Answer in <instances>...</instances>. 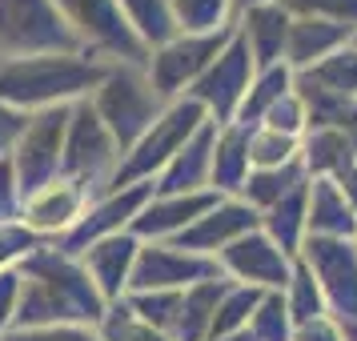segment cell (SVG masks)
<instances>
[{
	"mask_svg": "<svg viewBox=\"0 0 357 341\" xmlns=\"http://www.w3.org/2000/svg\"><path fill=\"white\" fill-rule=\"evenodd\" d=\"M109 301L100 297L81 257L65 253L56 241H40L20 261V309L17 329H52V325H89L97 329Z\"/></svg>",
	"mask_w": 357,
	"mask_h": 341,
	"instance_id": "1",
	"label": "cell"
},
{
	"mask_svg": "<svg viewBox=\"0 0 357 341\" xmlns=\"http://www.w3.org/2000/svg\"><path fill=\"white\" fill-rule=\"evenodd\" d=\"M109 65L97 56H20L0 61V100L20 113L77 105L97 93Z\"/></svg>",
	"mask_w": 357,
	"mask_h": 341,
	"instance_id": "2",
	"label": "cell"
},
{
	"mask_svg": "<svg viewBox=\"0 0 357 341\" xmlns=\"http://www.w3.org/2000/svg\"><path fill=\"white\" fill-rule=\"evenodd\" d=\"M89 56L56 0H0V61Z\"/></svg>",
	"mask_w": 357,
	"mask_h": 341,
	"instance_id": "3",
	"label": "cell"
},
{
	"mask_svg": "<svg viewBox=\"0 0 357 341\" xmlns=\"http://www.w3.org/2000/svg\"><path fill=\"white\" fill-rule=\"evenodd\" d=\"M89 100H93L97 116L105 121V129L113 132V141L121 145V157H125V153L153 129V121L165 113L161 93L153 89L145 68H137V65H109L105 81L97 84V93Z\"/></svg>",
	"mask_w": 357,
	"mask_h": 341,
	"instance_id": "4",
	"label": "cell"
},
{
	"mask_svg": "<svg viewBox=\"0 0 357 341\" xmlns=\"http://www.w3.org/2000/svg\"><path fill=\"white\" fill-rule=\"evenodd\" d=\"M205 121H209V113H205L197 100H189V97L169 100L165 113L153 121V129H149L145 137L121 157L113 181H109V189H125V185H157V177L169 169V161L189 145V137H193ZM109 189H105V193H109Z\"/></svg>",
	"mask_w": 357,
	"mask_h": 341,
	"instance_id": "5",
	"label": "cell"
},
{
	"mask_svg": "<svg viewBox=\"0 0 357 341\" xmlns=\"http://www.w3.org/2000/svg\"><path fill=\"white\" fill-rule=\"evenodd\" d=\"M56 8L65 13L68 29L81 36L89 56H97L105 65L149 68V45L137 36L116 0H56Z\"/></svg>",
	"mask_w": 357,
	"mask_h": 341,
	"instance_id": "6",
	"label": "cell"
},
{
	"mask_svg": "<svg viewBox=\"0 0 357 341\" xmlns=\"http://www.w3.org/2000/svg\"><path fill=\"white\" fill-rule=\"evenodd\" d=\"M233 36H237V24L221 29V33H177L173 40H165L161 49L149 52L145 73L165 105L189 97V89L209 73V65L225 52V45Z\"/></svg>",
	"mask_w": 357,
	"mask_h": 341,
	"instance_id": "7",
	"label": "cell"
},
{
	"mask_svg": "<svg viewBox=\"0 0 357 341\" xmlns=\"http://www.w3.org/2000/svg\"><path fill=\"white\" fill-rule=\"evenodd\" d=\"M116 165H121V145L113 141V132L105 129V121L97 116L93 100H77L73 113H68L65 165H61V173L89 185L93 197H97L109 189Z\"/></svg>",
	"mask_w": 357,
	"mask_h": 341,
	"instance_id": "8",
	"label": "cell"
},
{
	"mask_svg": "<svg viewBox=\"0 0 357 341\" xmlns=\"http://www.w3.org/2000/svg\"><path fill=\"white\" fill-rule=\"evenodd\" d=\"M68 113L73 105H56V109H40L29 113V125L20 132L17 149H13V169H17L20 193L29 197L40 185L61 177V165H65V132H68Z\"/></svg>",
	"mask_w": 357,
	"mask_h": 341,
	"instance_id": "9",
	"label": "cell"
},
{
	"mask_svg": "<svg viewBox=\"0 0 357 341\" xmlns=\"http://www.w3.org/2000/svg\"><path fill=\"white\" fill-rule=\"evenodd\" d=\"M297 261L317 277L329 313L341 325H357V241L354 237H313L309 233Z\"/></svg>",
	"mask_w": 357,
	"mask_h": 341,
	"instance_id": "10",
	"label": "cell"
},
{
	"mask_svg": "<svg viewBox=\"0 0 357 341\" xmlns=\"http://www.w3.org/2000/svg\"><path fill=\"white\" fill-rule=\"evenodd\" d=\"M253 77H257V61H253L249 45H245L241 33H237L225 45V52L209 65V73L189 89V100H197V105L209 113V121H217V125H233L237 113H241L245 97H249Z\"/></svg>",
	"mask_w": 357,
	"mask_h": 341,
	"instance_id": "11",
	"label": "cell"
},
{
	"mask_svg": "<svg viewBox=\"0 0 357 341\" xmlns=\"http://www.w3.org/2000/svg\"><path fill=\"white\" fill-rule=\"evenodd\" d=\"M157 193V185H125V189H109V193H97L89 201L84 217L77 221V229L61 237V249L81 257L89 245L105 241V237H116V233H132V221L141 217L149 201Z\"/></svg>",
	"mask_w": 357,
	"mask_h": 341,
	"instance_id": "12",
	"label": "cell"
},
{
	"mask_svg": "<svg viewBox=\"0 0 357 341\" xmlns=\"http://www.w3.org/2000/svg\"><path fill=\"white\" fill-rule=\"evenodd\" d=\"M221 277V265L213 257L189 253L173 241H141L137 269H132L129 293H153V289H193L201 281Z\"/></svg>",
	"mask_w": 357,
	"mask_h": 341,
	"instance_id": "13",
	"label": "cell"
},
{
	"mask_svg": "<svg viewBox=\"0 0 357 341\" xmlns=\"http://www.w3.org/2000/svg\"><path fill=\"white\" fill-rule=\"evenodd\" d=\"M293 261L297 257H289L273 237H265L261 229H253V233H245L241 241L229 245L225 253L217 257V265L237 285H249V289H261V293H285V285L293 277Z\"/></svg>",
	"mask_w": 357,
	"mask_h": 341,
	"instance_id": "14",
	"label": "cell"
},
{
	"mask_svg": "<svg viewBox=\"0 0 357 341\" xmlns=\"http://www.w3.org/2000/svg\"><path fill=\"white\" fill-rule=\"evenodd\" d=\"M89 201H93V189L61 173L56 181H49L36 193L24 197L20 225L29 229L33 237H40V241H61V237H68L77 229V221L89 209Z\"/></svg>",
	"mask_w": 357,
	"mask_h": 341,
	"instance_id": "15",
	"label": "cell"
},
{
	"mask_svg": "<svg viewBox=\"0 0 357 341\" xmlns=\"http://www.w3.org/2000/svg\"><path fill=\"white\" fill-rule=\"evenodd\" d=\"M253 229H261V213L253 209L249 201H241V197H221V201H217L193 229H185L173 245L217 261L229 245L241 241L245 233H253Z\"/></svg>",
	"mask_w": 357,
	"mask_h": 341,
	"instance_id": "16",
	"label": "cell"
},
{
	"mask_svg": "<svg viewBox=\"0 0 357 341\" xmlns=\"http://www.w3.org/2000/svg\"><path fill=\"white\" fill-rule=\"evenodd\" d=\"M217 201L221 197L213 189H205V193H153V201L132 221V237H141V241H177L181 233L193 229Z\"/></svg>",
	"mask_w": 357,
	"mask_h": 341,
	"instance_id": "17",
	"label": "cell"
},
{
	"mask_svg": "<svg viewBox=\"0 0 357 341\" xmlns=\"http://www.w3.org/2000/svg\"><path fill=\"white\" fill-rule=\"evenodd\" d=\"M137 253H141V237L132 233H116V237H105V241L89 245L81 253L84 273L93 277V285L100 289V297L113 305L121 297H129L132 285V269H137Z\"/></svg>",
	"mask_w": 357,
	"mask_h": 341,
	"instance_id": "18",
	"label": "cell"
},
{
	"mask_svg": "<svg viewBox=\"0 0 357 341\" xmlns=\"http://www.w3.org/2000/svg\"><path fill=\"white\" fill-rule=\"evenodd\" d=\"M354 40H357V33L345 29V24H333V20H321V17H293L289 45H285V65L301 77V73L317 68L321 61H329L333 52H341Z\"/></svg>",
	"mask_w": 357,
	"mask_h": 341,
	"instance_id": "19",
	"label": "cell"
},
{
	"mask_svg": "<svg viewBox=\"0 0 357 341\" xmlns=\"http://www.w3.org/2000/svg\"><path fill=\"white\" fill-rule=\"evenodd\" d=\"M289 24H293V13L281 4H261V8H249L237 17V33L241 40L249 45L257 68H273V65H285V45H289Z\"/></svg>",
	"mask_w": 357,
	"mask_h": 341,
	"instance_id": "20",
	"label": "cell"
},
{
	"mask_svg": "<svg viewBox=\"0 0 357 341\" xmlns=\"http://www.w3.org/2000/svg\"><path fill=\"white\" fill-rule=\"evenodd\" d=\"M217 121H205L201 129L189 137V145L169 161L161 177H157V193H205L209 189V169H213V145H217Z\"/></svg>",
	"mask_w": 357,
	"mask_h": 341,
	"instance_id": "21",
	"label": "cell"
},
{
	"mask_svg": "<svg viewBox=\"0 0 357 341\" xmlns=\"http://www.w3.org/2000/svg\"><path fill=\"white\" fill-rule=\"evenodd\" d=\"M249 173H253V165H249V129L245 125H221L217 145H213L209 189L217 197H241Z\"/></svg>",
	"mask_w": 357,
	"mask_h": 341,
	"instance_id": "22",
	"label": "cell"
},
{
	"mask_svg": "<svg viewBox=\"0 0 357 341\" xmlns=\"http://www.w3.org/2000/svg\"><path fill=\"white\" fill-rule=\"evenodd\" d=\"M357 209L337 181L309 177V233L313 237H354Z\"/></svg>",
	"mask_w": 357,
	"mask_h": 341,
	"instance_id": "23",
	"label": "cell"
},
{
	"mask_svg": "<svg viewBox=\"0 0 357 341\" xmlns=\"http://www.w3.org/2000/svg\"><path fill=\"white\" fill-rule=\"evenodd\" d=\"M229 277H213V281H201L193 289H185L181 297V309H177V321L169 329L173 341H209L213 333V317H217V301L225 293Z\"/></svg>",
	"mask_w": 357,
	"mask_h": 341,
	"instance_id": "24",
	"label": "cell"
},
{
	"mask_svg": "<svg viewBox=\"0 0 357 341\" xmlns=\"http://www.w3.org/2000/svg\"><path fill=\"white\" fill-rule=\"evenodd\" d=\"M261 233L273 237L289 257L301 253V245H305V237H309V181L297 185L289 197H281L273 209L261 213Z\"/></svg>",
	"mask_w": 357,
	"mask_h": 341,
	"instance_id": "25",
	"label": "cell"
},
{
	"mask_svg": "<svg viewBox=\"0 0 357 341\" xmlns=\"http://www.w3.org/2000/svg\"><path fill=\"white\" fill-rule=\"evenodd\" d=\"M301 165H305V177L341 181L357 165V153L337 129H309L301 141Z\"/></svg>",
	"mask_w": 357,
	"mask_h": 341,
	"instance_id": "26",
	"label": "cell"
},
{
	"mask_svg": "<svg viewBox=\"0 0 357 341\" xmlns=\"http://www.w3.org/2000/svg\"><path fill=\"white\" fill-rule=\"evenodd\" d=\"M293 89H297V73L289 65H273V68H257V77L249 84V97H245L241 113L233 125H245V129H257L265 113L273 109L281 97H289Z\"/></svg>",
	"mask_w": 357,
	"mask_h": 341,
	"instance_id": "27",
	"label": "cell"
},
{
	"mask_svg": "<svg viewBox=\"0 0 357 341\" xmlns=\"http://www.w3.org/2000/svg\"><path fill=\"white\" fill-rule=\"evenodd\" d=\"M125 8L129 24L137 29V36L149 45V52L161 49L165 40L177 36V20H173V0H116Z\"/></svg>",
	"mask_w": 357,
	"mask_h": 341,
	"instance_id": "28",
	"label": "cell"
},
{
	"mask_svg": "<svg viewBox=\"0 0 357 341\" xmlns=\"http://www.w3.org/2000/svg\"><path fill=\"white\" fill-rule=\"evenodd\" d=\"M305 165H289V169H253L241 189V201H249L257 213L273 209L281 197H289L297 185H305Z\"/></svg>",
	"mask_w": 357,
	"mask_h": 341,
	"instance_id": "29",
	"label": "cell"
},
{
	"mask_svg": "<svg viewBox=\"0 0 357 341\" xmlns=\"http://www.w3.org/2000/svg\"><path fill=\"white\" fill-rule=\"evenodd\" d=\"M177 33H221L237 24L233 0H173Z\"/></svg>",
	"mask_w": 357,
	"mask_h": 341,
	"instance_id": "30",
	"label": "cell"
},
{
	"mask_svg": "<svg viewBox=\"0 0 357 341\" xmlns=\"http://www.w3.org/2000/svg\"><path fill=\"white\" fill-rule=\"evenodd\" d=\"M257 301H261V289H249V285H237V281H229L225 293H221V301H217V317H213L209 341L249 329L253 313H257Z\"/></svg>",
	"mask_w": 357,
	"mask_h": 341,
	"instance_id": "31",
	"label": "cell"
},
{
	"mask_svg": "<svg viewBox=\"0 0 357 341\" xmlns=\"http://www.w3.org/2000/svg\"><path fill=\"white\" fill-rule=\"evenodd\" d=\"M301 81L317 84V89L333 93V97L357 100V40H354V45H345L341 52H333V56H329V61H321L317 68L301 73Z\"/></svg>",
	"mask_w": 357,
	"mask_h": 341,
	"instance_id": "32",
	"label": "cell"
},
{
	"mask_svg": "<svg viewBox=\"0 0 357 341\" xmlns=\"http://www.w3.org/2000/svg\"><path fill=\"white\" fill-rule=\"evenodd\" d=\"M249 165L253 169H289V165H301V141L257 125V129H249Z\"/></svg>",
	"mask_w": 357,
	"mask_h": 341,
	"instance_id": "33",
	"label": "cell"
},
{
	"mask_svg": "<svg viewBox=\"0 0 357 341\" xmlns=\"http://www.w3.org/2000/svg\"><path fill=\"white\" fill-rule=\"evenodd\" d=\"M285 305H289L293 325L313 321V317H325V313H329V305H325V293H321V285H317V277L309 273L301 261H293V277H289V285H285Z\"/></svg>",
	"mask_w": 357,
	"mask_h": 341,
	"instance_id": "34",
	"label": "cell"
},
{
	"mask_svg": "<svg viewBox=\"0 0 357 341\" xmlns=\"http://www.w3.org/2000/svg\"><path fill=\"white\" fill-rule=\"evenodd\" d=\"M249 333L257 341H293V317L285 305V293H261Z\"/></svg>",
	"mask_w": 357,
	"mask_h": 341,
	"instance_id": "35",
	"label": "cell"
},
{
	"mask_svg": "<svg viewBox=\"0 0 357 341\" xmlns=\"http://www.w3.org/2000/svg\"><path fill=\"white\" fill-rule=\"evenodd\" d=\"M181 297H185V289H153V293H129L125 301H129L132 313H137L145 325L161 329V333H169V329H173V321H177Z\"/></svg>",
	"mask_w": 357,
	"mask_h": 341,
	"instance_id": "36",
	"label": "cell"
},
{
	"mask_svg": "<svg viewBox=\"0 0 357 341\" xmlns=\"http://www.w3.org/2000/svg\"><path fill=\"white\" fill-rule=\"evenodd\" d=\"M265 129H273V132H285V137H297V141H305V132H309V109H305V97L293 89L289 97H281L265 113V121H261Z\"/></svg>",
	"mask_w": 357,
	"mask_h": 341,
	"instance_id": "37",
	"label": "cell"
},
{
	"mask_svg": "<svg viewBox=\"0 0 357 341\" xmlns=\"http://www.w3.org/2000/svg\"><path fill=\"white\" fill-rule=\"evenodd\" d=\"M293 17H321L357 33V0H285Z\"/></svg>",
	"mask_w": 357,
	"mask_h": 341,
	"instance_id": "38",
	"label": "cell"
},
{
	"mask_svg": "<svg viewBox=\"0 0 357 341\" xmlns=\"http://www.w3.org/2000/svg\"><path fill=\"white\" fill-rule=\"evenodd\" d=\"M40 237H33L29 229L20 225H0V273H8V269H20V261L33 253Z\"/></svg>",
	"mask_w": 357,
	"mask_h": 341,
	"instance_id": "39",
	"label": "cell"
},
{
	"mask_svg": "<svg viewBox=\"0 0 357 341\" xmlns=\"http://www.w3.org/2000/svg\"><path fill=\"white\" fill-rule=\"evenodd\" d=\"M20 209H24V193H20V181L13 161H0V225H17Z\"/></svg>",
	"mask_w": 357,
	"mask_h": 341,
	"instance_id": "40",
	"label": "cell"
},
{
	"mask_svg": "<svg viewBox=\"0 0 357 341\" xmlns=\"http://www.w3.org/2000/svg\"><path fill=\"white\" fill-rule=\"evenodd\" d=\"M17 309H20V269L0 273V341L17 329Z\"/></svg>",
	"mask_w": 357,
	"mask_h": 341,
	"instance_id": "41",
	"label": "cell"
},
{
	"mask_svg": "<svg viewBox=\"0 0 357 341\" xmlns=\"http://www.w3.org/2000/svg\"><path fill=\"white\" fill-rule=\"evenodd\" d=\"M24 125H29V113H20V109H13V105L0 100V161L13 157V149H17Z\"/></svg>",
	"mask_w": 357,
	"mask_h": 341,
	"instance_id": "42",
	"label": "cell"
},
{
	"mask_svg": "<svg viewBox=\"0 0 357 341\" xmlns=\"http://www.w3.org/2000/svg\"><path fill=\"white\" fill-rule=\"evenodd\" d=\"M293 341H345V325L333 313H325V317L293 325Z\"/></svg>",
	"mask_w": 357,
	"mask_h": 341,
	"instance_id": "43",
	"label": "cell"
},
{
	"mask_svg": "<svg viewBox=\"0 0 357 341\" xmlns=\"http://www.w3.org/2000/svg\"><path fill=\"white\" fill-rule=\"evenodd\" d=\"M237 4V17L241 13H249V8H261V4H281V0H233Z\"/></svg>",
	"mask_w": 357,
	"mask_h": 341,
	"instance_id": "44",
	"label": "cell"
},
{
	"mask_svg": "<svg viewBox=\"0 0 357 341\" xmlns=\"http://www.w3.org/2000/svg\"><path fill=\"white\" fill-rule=\"evenodd\" d=\"M217 341H257L249 329H241V333H229V338H217Z\"/></svg>",
	"mask_w": 357,
	"mask_h": 341,
	"instance_id": "45",
	"label": "cell"
},
{
	"mask_svg": "<svg viewBox=\"0 0 357 341\" xmlns=\"http://www.w3.org/2000/svg\"><path fill=\"white\" fill-rule=\"evenodd\" d=\"M345 341H357V325H345Z\"/></svg>",
	"mask_w": 357,
	"mask_h": 341,
	"instance_id": "46",
	"label": "cell"
},
{
	"mask_svg": "<svg viewBox=\"0 0 357 341\" xmlns=\"http://www.w3.org/2000/svg\"><path fill=\"white\" fill-rule=\"evenodd\" d=\"M4 341H24V338H20L17 329H13V333H8V338H4Z\"/></svg>",
	"mask_w": 357,
	"mask_h": 341,
	"instance_id": "47",
	"label": "cell"
},
{
	"mask_svg": "<svg viewBox=\"0 0 357 341\" xmlns=\"http://www.w3.org/2000/svg\"><path fill=\"white\" fill-rule=\"evenodd\" d=\"M354 241H357V229H354Z\"/></svg>",
	"mask_w": 357,
	"mask_h": 341,
	"instance_id": "48",
	"label": "cell"
}]
</instances>
